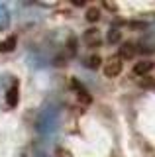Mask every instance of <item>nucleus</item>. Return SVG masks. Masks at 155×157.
<instances>
[{
    "label": "nucleus",
    "mask_w": 155,
    "mask_h": 157,
    "mask_svg": "<svg viewBox=\"0 0 155 157\" xmlns=\"http://www.w3.org/2000/svg\"><path fill=\"white\" fill-rule=\"evenodd\" d=\"M120 73H122V59L120 57H110L108 61H106V65H104V75L114 78V77H118Z\"/></svg>",
    "instance_id": "3"
},
{
    "label": "nucleus",
    "mask_w": 155,
    "mask_h": 157,
    "mask_svg": "<svg viewBox=\"0 0 155 157\" xmlns=\"http://www.w3.org/2000/svg\"><path fill=\"white\" fill-rule=\"evenodd\" d=\"M67 49H69V55H75V51H77V39L75 37H69V41H67Z\"/></svg>",
    "instance_id": "14"
},
{
    "label": "nucleus",
    "mask_w": 155,
    "mask_h": 157,
    "mask_svg": "<svg viewBox=\"0 0 155 157\" xmlns=\"http://www.w3.org/2000/svg\"><path fill=\"white\" fill-rule=\"evenodd\" d=\"M98 18H100L98 8H89L86 10V20H89V22H98Z\"/></svg>",
    "instance_id": "13"
},
{
    "label": "nucleus",
    "mask_w": 155,
    "mask_h": 157,
    "mask_svg": "<svg viewBox=\"0 0 155 157\" xmlns=\"http://www.w3.org/2000/svg\"><path fill=\"white\" fill-rule=\"evenodd\" d=\"M106 39H108L110 45H114V43H120V41H122V32H120L118 28L108 29V36H106Z\"/></svg>",
    "instance_id": "11"
},
{
    "label": "nucleus",
    "mask_w": 155,
    "mask_h": 157,
    "mask_svg": "<svg viewBox=\"0 0 155 157\" xmlns=\"http://www.w3.org/2000/svg\"><path fill=\"white\" fill-rule=\"evenodd\" d=\"M57 124H59V112L53 106L45 108L40 114V118H37V130H40L41 134H53Z\"/></svg>",
    "instance_id": "1"
},
{
    "label": "nucleus",
    "mask_w": 155,
    "mask_h": 157,
    "mask_svg": "<svg viewBox=\"0 0 155 157\" xmlns=\"http://www.w3.org/2000/svg\"><path fill=\"white\" fill-rule=\"evenodd\" d=\"M100 61H102V59H100L98 55H90V57H86L85 65L89 67V69H98L100 67Z\"/></svg>",
    "instance_id": "12"
},
{
    "label": "nucleus",
    "mask_w": 155,
    "mask_h": 157,
    "mask_svg": "<svg viewBox=\"0 0 155 157\" xmlns=\"http://www.w3.org/2000/svg\"><path fill=\"white\" fill-rule=\"evenodd\" d=\"M153 67H155V63H153V61H147V59H143V61H138V63L134 65V75H138V77H145Z\"/></svg>",
    "instance_id": "6"
},
{
    "label": "nucleus",
    "mask_w": 155,
    "mask_h": 157,
    "mask_svg": "<svg viewBox=\"0 0 155 157\" xmlns=\"http://www.w3.org/2000/svg\"><path fill=\"white\" fill-rule=\"evenodd\" d=\"M16 36H10V37H6L4 41H0V53H10L16 49Z\"/></svg>",
    "instance_id": "9"
},
{
    "label": "nucleus",
    "mask_w": 155,
    "mask_h": 157,
    "mask_svg": "<svg viewBox=\"0 0 155 157\" xmlns=\"http://www.w3.org/2000/svg\"><path fill=\"white\" fill-rule=\"evenodd\" d=\"M71 86L75 88V92H77V100L81 102V104H85V106H89L90 102H93V96H90V92L86 90V88L81 85L79 81H77V78H73L71 81Z\"/></svg>",
    "instance_id": "2"
},
{
    "label": "nucleus",
    "mask_w": 155,
    "mask_h": 157,
    "mask_svg": "<svg viewBox=\"0 0 155 157\" xmlns=\"http://www.w3.org/2000/svg\"><path fill=\"white\" fill-rule=\"evenodd\" d=\"M18 100H20V90H18V82H14V85L6 90V104L10 108H16Z\"/></svg>",
    "instance_id": "7"
},
{
    "label": "nucleus",
    "mask_w": 155,
    "mask_h": 157,
    "mask_svg": "<svg viewBox=\"0 0 155 157\" xmlns=\"http://www.w3.org/2000/svg\"><path fill=\"white\" fill-rule=\"evenodd\" d=\"M135 45L132 41H126L122 47H120V59H134L135 57Z\"/></svg>",
    "instance_id": "8"
},
{
    "label": "nucleus",
    "mask_w": 155,
    "mask_h": 157,
    "mask_svg": "<svg viewBox=\"0 0 155 157\" xmlns=\"http://www.w3.org/2000/svg\"><path fill=\"white\" fill-rule=\"evenodd\" d=\"M10 26V12L4 4H0V29H6Z\"/></svg>",
    "instance_id": "10"
},
{
    "label": "nucleus",
    "mask_w": 155,
    "mask_h": 157,
    "mask_svg": "<svg viewBox=\"0 0 155 157\" xmlns=\"http://www.w3.org/2000/svg\"><path fill=\"white\" fill-rule=\"evenodd\" d=\"M83 39H85L86 45H90V47H98V45H100V32H98L96 28H90V29H86V32H85Z\"/></svg>",
    "instance_id": "5"
},
{
    "label": "nucleus",
    "mask_w": 155,
    "mask_h": 157,
    "mask_svg": "<svg viewBox=\"0 0 155 157\" xmlns=\"http://www.w3.org/2000/svg\"><path fill=\"white\" fill-rule=\"evenodd\" d=\"M139 51H143V53L155 51V24L145 32V36L142 39V45H139Z\"/></svg>",
    "instance_id": "4"
}]
</instances>
